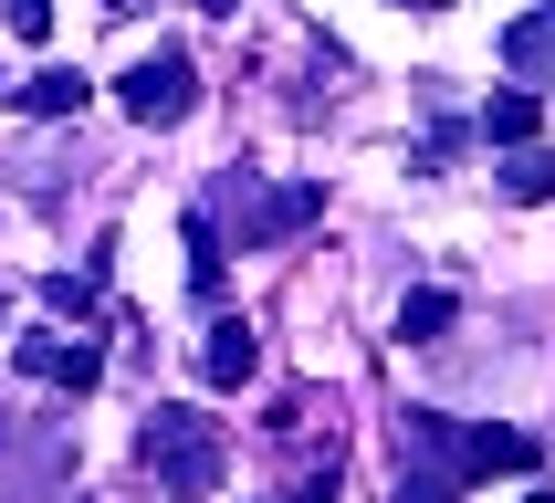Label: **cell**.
<instances>
[{"label": "cell", "mask_w": 555, "mask_h": 503, "mask_svg": "<svg viewBox=\"0 0 555 503\" xmlns=\"http://www.w3.org/2000/svg\"><path fill=\"white\" fill-rule=\"evenodd\" d=\"M399 462L451 472V482H482V472H534L545 451H534V430H472V420H451V409H409L399 420Z\"/></svg>", "instance_id": "obj_1"}, {"label": "cell", "mask_w": 555, "mask_h": 503, "mask_svg": "<svg viewBox=\"0 0 555 503\" xmlns=\"http://www.w3.org/2000/svg\"><path fill=\"white\" fill-rule=\"evenodd\" d=\"M137 462H147V482H157V493L199 503L220 472H231V440H220V420H210V409H147V420H137Z\"/></svg>", "instance_id": "obj_2"}, {"label": "cell", "mask_w": 555, "mask_h": 503, "mask_svg": "<svg viewBox=\"0 0 555 503\" xmlns=\"http://www.w3.org/2000/svg\"><path fill=\"white\" fill-rule=\"evenodd\" d=\"M126 116L137 126H179L189 105H199V74H189V53H147V63H126Z\"/></svg>", "instance_id": "obj_3"}, {"label": "cell", "mask_w": 555, "mask_h": 503, "mask_svg": "<svg viewBox=\"0 0 555 503\" xmlns=\"http://www.w3.org/2000/svg\"><path fill=\"white\" fill-rule=\"evenodd\" d=\"M231 210H242V252H262V242H283V231H305V220L325 210V189H314V179H294V189H231Z\"/></svg>", "instance_id": "obj_4"}, {"label": "cell", "mask_w": 555, "mask_h": 503, "mask_svg": "<svg viewBox=\"0 0 555 503\" xmlns=\"http://www.w3.org/2000/svg\"><path fill=\"white\" fill-rule=\"evenodd\" d=\"M11 357H22V377H53V388H74V399H85L94 377H105L94 336H63V325H31V336L11 346Z\"/></svg>", "instance_id": "obj_5"}, {"label": "cell", "mask_w": 555, "mask_h": 503, "mask_svg": "<svg viewBox=\"0 0 555 503\" xmlns=\"http://www.w3.org/2000/svg\"><path fill=\"white\" fill-rule=\"evenodd\" d=\"M199 377H210V388H251V377H262V336H251L242 314H220L210 336H199Z\"/></svg>", "instance_id": "obj_6"}, {"label": "cell", "mask_w": 555, "mask_h": 503, "mask_svg": "<svg viewBox=\"0 0 555 503\" xmlns=\"http://www.w3.org/2000/svg\"><path fill=\"white\" fill-rule=\"evenodd\" d=\"M503 74H514V85L555 74V0H545V11H525V22L503 31Z\"/></svg>", "instance_id": "obj_7"}, {"label": "cell", "mask_w": 555, "mask_h": 503, "mask_svg": "<svg viewBox=\"0 0 555 503\" xmlns=\"http://www.w3.org/2000/svg\"><path fill=\"white\" fill-rule=\"evenodd\" d=\"M534 126H545V105H534V85H503L493 105H482V137H493V147H534Z\"/></svg>", "instance_id": "obj_8"}, {"label": "cell", "mask_w": 555, "mask_h": 503, "mask_svg": "<svg viewBox=\"0 0 555 503\" xmlns=\"http://www.w3.org/2000/svg\"><path fill=\"white\" fill-rule=\"evenodd\" d=\"M493 189H503V199H525V210H534V199H555V147H503Z\"/></svg>", "instance_id": "obj_9"}, {"label": "cell", "mask_w": 555, "mask_h": 503, "mask_svg": "<svg viewBox=\"0 0 555 503\" xmlns=\"http://www.w3.org/2000/svg\"><path fill=\"white\" fill-rule=\"evenodd\" d=\"M451 325H462V305H451L440 283H420V294H409V305H399V346H440V336H451Z\"/></svg>", "instance_id": "obj_10"}, {"label": "cell", "mask_w": 555, "mask_h": 503, "mask_svg": "<svg viewBox=\"0 0 555 503\" xmlns=\"http://www.w3.org/2000/svg\"><path fill=\"white\" fill-rule=\"evenodd\" d=\"M85 94H94L85 74H63V63H53V74H31L11 105H22V116H85Z\"/></svg>", "instance_id": "obj_11"}, {"label": "cell", "mask_w": 555, "mask_h": 503, "mask_svg": "<svg viewBox=\"0 0 555 503\" xmlns=\"http://www.w3.org/2000/svg\"><path fill=\"white\" fill-rule=\"evenodd\" d=\"M94 294H105V252H94L85 273H42V305H53V314H74V325L94 314Z\"/></svg>", "instance_id": "obj_12"}, {"label": "cell", "mask_w": 555, "mask_h": 503, "mask_svg": "<svg viewBox=\"0 0 555 503\" xmlns=\"http://www.w3.org/2000/svg\"><path fill=\"white\" fill-rule=\"evenodd\" d=\"M399 503H462V482H451V472H420V462H399Z\"/></svg>", "instance_id": "obj_13"}, {"label": "cell", "mask_w": 555, "mask_h": 503, "mask_svg": "<svg viewBox=\"0 0 555 503\" xmlns=\"http://www.w3.org/2000/svg\"><path fill=\"white\" fill-rule=\"evenodd\" d=\"M0 22L22 31V42H42V31H53V0H0Z\"/></svg>", "instance_id": "obj_14"}, {"label": "cell", "mask_w": 555, "mask_h": 503, "mask_svg": "<svg viewBox=\"0 0 555 503\" xmlns=\"http://www.w3.org/2000/svg\"><path fill=\"white\" fill-rule=\"evenodd\" d=\"M294 503H336V462H325V472H305V482H294Z\"/></svg>", "instance_id": "obj_15"}, {"label": "cell", "mask_w": 555, "mask_h": 503, "mask_svg": "<svg viewBox=\"0 0 555 503\" xmlns=\"http://www.w3.org/2000/svg\"><path fill=\"white\" fill-rule=\"evenodd\" d=\"M399 11H462V0H399Z\"/></svg>", "instance_id": "obj_16"}, {"label": "cell", "mask_w": 555, "mask_h": 503, "mask_svg": "<svg viewBox=\"0 0 555 503\" xmlns=\"http://www.w3.org/2000/svg\"><path fill=\"white\" fill-rule=\"evenodd\" d=\"M0 440H11V409H0Z\"/></svg>", "instance_id": "obj_17"}, {"label": "cell", "mask_w": 555, "mask_h": 503, "mask_svg": "<svg viewBox=\"0 0 555 503\" xmlns=\"http://www.w3.org/2000/svg\"><path fill=\"white\" fill-rule=\"evenodd\" d=\"M199 11H231V0H199Z\"/></svg>", "instance_id": "obj_18"}, {"label": "cell", "mask_w": 555, "mask_h": 503, "mask_svg": "<svg viewBox=\"0 0 555 503\" xmlns=\"http://www.w3.org/2000/svg\"><path fill=\"white\" fill-rule=\"evenodd\" d=\"M525 503H555V493H525Z\"/></svg>", "instance_id": "obj_19"}, {"label": "cell", "mask_w": 555, "mask_h": 503, "mask_svg": "<svg viewBox=\"0 0 555 503\" xmlns=\"http://www.w3.org/2000/svg\"><path fill=\"white\" fill-rule=\"evenodd\" d=\"M105 11H126V0H105Z\"/></svg>", "instance_id": "obj_20"}]
</instances>
